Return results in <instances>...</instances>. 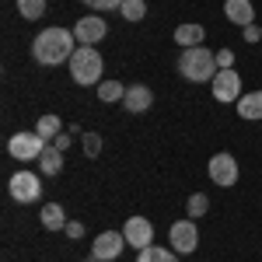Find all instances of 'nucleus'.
<instances>
[{"instance_id":"19","label":"nucleus","mask_w":262,"mask_h":262,"mask_svg":"<svg viewBox=\"0 0 262 262\" xmlns=\"http://www.w3.org/2000/svg\"><path fill=\"white\" fill-rule=\"evenodd\" d=\"M60 129H63V119H60V116H53V112H49V116H42V119L35 122V133H42L49 143L60 137Z\"/></svg>"},{"instance_id":"5","label":"nucleus","mask_w":262,"mask_h":262,"mask_svg":"<svg viewBox=\"0 0 262 262\" xmlns=\"http://www.w3.org/2000/svg\"><path fill=\"white\" fill-rule=\"evenodd\" d=\"M168 238H171V248H175L179 255H192V252L200 248V231H196V221H192V217L175 221L171 231H168Z\"/></svg>"},{"instance_id":"12","label":"nucleus","mask_w":262,"mask_h":262,"mask_svg":"<svg viewBox=\"0 0 262 262\" xmlns=\"http://www.w3.org/2000/svg\"><path fill=\"white\" fill-rule=\"evenodd\" d=\"M150 105H154V91H150L147 84H129V88H126V95H122V108H126V112H137V116H140Z\"/></svg>"},{"instance_id":"23","label":"nucleus","mask_w":262,"mask_h":262,"mask_svg":"<svg viewBox=\"0 0 262 262\" xmlns=\"http://www.w3.org/2000/svg\"><path fill=\"white\" fill-rule=\"evenodd\" d=\"M119 14L126 21H143L147 18V0H126V4L119 7Z\"/></svg>"},{"instance_id":"20","label":"nucleus","mask_w":262,"mask_h":262,"mask_svg":"<svg viewBox=\"0 0 262 262\" xmlns=\"http://www.w3.org/2000/svg\"><path fill=\"white\" fill-rule=\"evenodd\" d=\"M18 4V14L25 21H39L46 14V0H14Z\"/></svg>"},{"instance_id":"27","label":"nucleus","mask_w":262,"mask_h":262,"mask_svg":"<svg viewBox=\"0 0 262 262\" xmlns=\"http://www.w3.org/2000/svg\"><path fill=\"white\" fill-rule=\"evenodd\" d=\"M217 67H221V70H231V67H234V53H231V49H217Z\"/></svg>"},{"instance_id":"10","label":"nucleus","mask_w":262,"mask_h":262,"mask_svg":"<svg viewBox=\"0 0 262 262\" xmlns=\"http://www.w3.org/2000/svg\"><path fill=\"white\" fill-rule=\"evenodd\" d=\"M105 35H108V21L98 18V14H88V18H81L74 25V39L81 42V46H95V42H101Z\"/></svg>"},{"instance_id":"22","label":"nucleus","mask_w":262,"mask_h":262,"mask_svg":"<svg viewBox=\"0 0 262 262\" xmlns=\"http://www.w3.org/2000/svg\"><path fill=\"white\" fill-rule=\"evenodd\" d=\"M206 210H210V196H206V192H192V196H189V203H185V213L196 221V217H203Z\"/></svg>"},{"instance_id":"14","label":"nucleus","mask_w":262,"mask_h":262,"mask_svg":"<svg viewBox=\"0 0 262 262\" xmlns=\"http://www.w3.org/2000/svg\"><path fill=\"white\" fill-rule=\"evenodd\" d=\"M234 108H238V116H242L245 122H262V91H248V95H242Z\"/></svg>"},{"instance_id":"7","label":"nucleus","mask_w":262,"mask_h":262,"mask_svg":"<svg viewBox=\"0 0 262 262\" xmlns=\"http://www.w3.org/2000/svg\"><path fill=\"white\" fill-rule=\"evenodd\" d=\"M7 192H11V200H18V203H35L42 196V182L32 171H14L11 182H7Z\"/></svg>"},{"instance_id":"8","label":"nucleus","mask_w":262,"mask_h":262,"mask_svg":"<svg viewBox=\"0 0 262 262\" xmlns=\"http://www.w3.org/2000/svg\"><path fill=\"white\" fill-rule=\"evenodd\" d=\"M206 171H210V179L217 182V185H224V189H231L234 182H238V161H234V154H227V150H221V154H213L210 158V164H206Z\"/></svg>"},{"instance_id":"15","label":"nucleus","mask_w":262,"mask_h":262,"mask_svg":"<svg viewBox=\"0 0 262 262\" xmlns=\"http://www.w3.org/2000/svg\"><path fill=\"white\" fill-rule=\"evenodd\" d=\"M203 39H206V28H203V25H192V21H185V25H179V28H175V42H179L182 49L203 46Z\"/></svg>"},{"instance_id":"11","label":"nucleus","mask_w":262,"mask_h":262,"mask_svg":"<svg viewBox=\"0 0 262 262\" xmlns=\"http://www.w3.org/2000/svg\"><path fill=\"white\" fill-rule=\"evenodd\" d=\"M122 248H126V238H122V231H105L95 238V248H91V255L98 262H116L122 255Z\"/></svg>"},{"instance_id":"9","label":"nucleus","mask_w":262,"mask_h":262,"mask_svg":"<svg viewBox=\"0 0 262 262\" xmlns=\"http://www.w3.org/2000/svg\"><path fill=\"white\" fill-rule=\"evenodd\" d=\"M122 238H126V245H133L140 252L147 245H154V224L147 221V217H129V221L122 224Z\"/></svg>"},{"instance_id":"18","label":"nucleus","mask_w":262,"mask_h":262,"mask_svg":"<svg viewBox=\"0 0 262 262\" xmlns=\"http://www.w3.org/2000/svg\"><path fill=\"white\" fill-rule=\"evenodd\" d=\"M137 262H179V252L175 248H161V245H147V248H140Z\"/></svg>"},{"instance_id":"25","label":"nucleus","mask_w":262,"mask_h":262,"mask_svg":"<svg viewBox=\"0 0 262 262\" xmlns=\"http://www.w3.org/2000/svg\"><path fill=\"white\" fill-rule=\"evenodd\" d=\"M84 7H91V11H119L126 0H81Z\"/></svg>"},{"instance_id":"21","label":"nucleus","mask_w":262,"mask_h":262,"mask_svg":"<svg viewBox=\"0 0 262 262\" xmlns=\"http://www.w3.org/2000/svg\"><path fill=\"white\" fill-rule=\"evenodd\" d=\"M122 95H126V84H119V81H101L98 84V98L101 101H122Z\"/></svg>"},{"instance_id":"28","label":"nucleus","mask_w":262,"mask_h":262,"mask_svg":"<svg viewBox=\"0 0 262 262\" xmlns=\"http://www.w3.org/2000/svg\"><path fill=\"white\" fill-rule=\"evenodd\" d=\"M70 238H84V224L81 221H67V227H63Z\"/></svg>"},{"instance_id":"26","label":"nucleus","mask_w":262,"mask_h":262,"mask_svg":"<svg viewBox=\"0 0 262 262\" xmlns=\"http://www.w3.org/2000/svg\"><path fill=\"white\" fill-rule=\"evenodd\" d=\"M242 35H245V42H262V25H255V21H252V25H245Z\"/></svg>"},{"instance_id":"2","label":"nucleus","mask_w":262,"mask_h":262,"mask_svg":"<svg viewBox=\"0 0 262 262\" xmlns=\"http://www.w3.org/2000/svg\"><path fill=\"white\" fill-rule=\"evenodd\" d=\"M217 53L203 49V46H192V49H182L179 56V74L185 77L189 84H206L217 77Z\"/></svg>"},{"instance_id":"29","label":"nucleus","mask_w":262,"mask_h":262,"mask_svg":"<svg viewBox=\"0 0 262 262\" xmlns=\"http://www.w3.org/2000/svg\"><path fill=\"white\" fill-rule=\"evenodd\" d=\"M70 143H74V137H70V133H60V137L53 140V147H56V150H67Z\"/></svg>"},{"instance_id":"17","label":"nucleus","mask_w":262,"mask_h":262,"mask_svg":"<svg viewBox=\"0 0 262 262\" xmlns=\"http://www.w3.org/2000/svg\"><path fill=\"white\" fill-rule=\"evenodd\" d=\"M39 171H42V175H49V179L60 175V171H63V150H56V147L49 143V147L39 154Z\"/></svg>"},{"instance_id":"6","label":"nucleus","mask_w":262,"mask_h":262,"mask_svg":"<svg viewBox=\"0 0 262 262\" xmlns=\"http://www.w3.org/2000/svg\"><path fill=\"white\" fill-rule=\"evenodd\" d=\"M213 88V98L224 101V105H238L242 98V77H238V70L231 67V70H217V77L210 81Z\"/></svg>"},{"instance_id":"4","label":"nucleus","mask_w":262,"mask_h":262,"mask_svg":"<svg viewBox=\"0 0 262 262\" xmlns=\"http://www.w3.org/2000/svg\"><path fill=\"white\" fill-rule=\"evenodd\" d=\"M49 147V140L35 133V129H21L14 133L11 140H7V150H11V158H18V161H39V154Z\"/></svg>"},{"instance_id":"16","label":"nucleus","mask_w":262,"mask_h":262,"mask_svg":"<svg viewBox=\"0 0 262 262\" xmlns=\"http://www.w3.org/2000/svg\"><path fill=\"white\" fill-rule=\"evenodd\" d=\"M39 221H42L46 231H63V227H67V213H63L60 203H46L42 213H39Z\"/></svg>"},{"instance_id":"13","label":"nucleus","mask_w":262,"mask_h":262,"mask_svg":"<svg viewBox=\"0 0 262 262\" xmlns=\"http://www.w3.org/2000/svg\"><path fill=\"white\" fill-rule=\"evenodd\" d=\"M224 14H227V21H234L238 28H245V25L255 21V7H252V0H227Z\"/></svg>"},{"instance_id":"1","label":"nucleus","mask_w":262,"mask_h":262,"mask_svg":"<svg viewBox=\"0 0 262 262\" xmlns=\"http://www.w3.org/2000/svg\"><path fill=\"white\" fill-rule=\"evenodd\" d=\"M77 49V39H74V28H46L35 35L32 42V56L42 67H60V63H70Z\"/></svg>"},{"instance_id":"24","label":"nucleus","mask_w":262,"mask_h":262,"mask_svg":"<svg viewBox=\"0 0 262 262\" xmlns=\"http://www.w3.org/2000/svg\"><path fill=\"white\" fill-rule=\"evenodd\" d=\"M81 147L88 158H98L101 154V133H81Z\"/></svg>"},{"instance_id":"3","label":"nucleus","mask_w":262,"mask_h":262,"mask_svg":"<svg viewBox=\"0 0 262 262\" xmlns=\"http://www.w3.org/2000/svg\"><path fill=\"white\" fill-rule=\"evenodd\" d=\"M101 74H105V60H101V53L95 46L74 49V56H70V77L81 84V88H98Z\"/></svg>"}]
</instances>
